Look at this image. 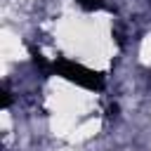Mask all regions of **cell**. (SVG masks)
Returning a JSON list of instances; mask_svg holds the SVG:
<instances>
[{
    "instance_id": "1",
    "label": "cell",
    "mask_w": 151,
    "mask_h": 151,
    "mask_svg": "<svg viewBox=\"0 0 151 151\" xmlns=\"http://www.w3.org/2000/svg\"><path fill=\"white\" fill-rule=\"evenodd\" d=\"M52 76H61L64 80L68 83H76L85 90H92V92H101L104 90V76L99 71H92L78 61H71V59H64V57H57L52 61V68H50Z\"/></svg>"
},
{
    "instance_id": "3",
    "label": "cell",
    "mask_w": 151,
    "mask_h": 151,
    "mask_svg": "<svg viewBox=\"0 0 151 151\" xmlns=\"http://www.w3.org/2000/svg\"><path fill=\"white\" fill-rule=\"evenodd\" d=\"M9 101H12V99H9V90H7V85H2V106L7 109Z\"/></svg>"
},
{
    "instance_id": "2",
    "label": "cell",
    "mask_w": 151,
    "mask_h": 151,
    "mask_svg": "<svg viewBox=\"0 0 151 151\" xmlns=\"http://www.w3.org/2000/svg\"><path fill=\"white\" fill-rule=\"evenodd\" d=\"M78 5H80L85 12H94V9H104V7H106L104 0H78Z\"/></svg>"
}]
</instances>
